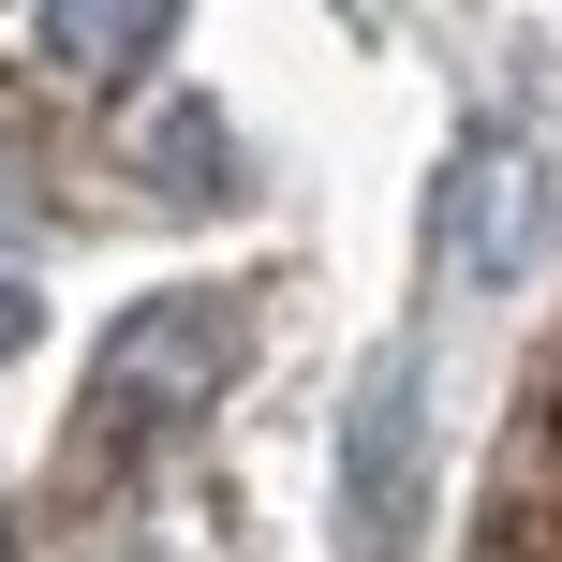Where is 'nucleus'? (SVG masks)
<instances>
[{"instance_id": "obj_1", "label": "nucleus", "mask_w": 562, "mask_h": 562, "mask_svg": "<svg viewBox=\"0 0 562 562\" xmlns=\"http://www.w3.org/2000/svg\"><path fill=\"white\" fill-rule=\"evenodd\" d=\"M237 370H252V296H207V281H178V296L119 311L104 356H89V400H75V474H119V459L178 445L193 415H223Z\"/></svg>"}, {"instance_id": "obj_2", "label": "nucleus", "mask_w": 562, "mask_h": 562, "mask_svg": "<svg viewBox=\"0 0 562 562\" xmlns=\"http://www.w3.org/2000/svg\"><path fill=\"white\" fill-rule=\"evenodd\" d=\"M562 237V164L533 134H459L445 148V193H429V252H445L459 296H518Z\"/></svg>"}, {"instance_id": "obj_3", "label": "nucleus", "mask_w": 562, "mask_h": 562, "mask_svg": "<svg viewBox=\"0 0 562 562\" xmlns=\"http://www.w3.org/2000/svg\"><path fill=\"white\" fill-rule=\"evenodd\" d=\"M429 504V356L385 340L340 400V562H400Z\"/></svg>"}, {"instance_id": "obj_4", "label": "nucleus", "mask_w": 562, "mask_h": 562, "mask_svg": "<svg viewBox=\"0 0 562 562\" xmlns=\"http://www.w3.org/2000/svg\"><path fill=\"white\" fill-rule=\"evenodd\" d=\"M134 178H148V207H178V223L237 207V134H223V104H164L148 148H134Z\"/></svg>"}, {"instance_id": "obj_5", "label": "nucleus", "mask_w": 562, "mask_h": 562, "mask_svg": "<svg viewBox=\"0 0 562 562\" xmlns=\"http://www.w3.org/2000/svg\"><path fill=\"white\" fill-rule=\"evenodd\" d=\"M164 45H178L164 0H59V15H45V59H59V75H89V89H134Z\"/></svg>"}, {"instance_id": "obj_6", "label": "nucleus", "mask_w": 562, "mask_h": 562, "mask_svg": "<svg viewBox=\"0 0 562 562\" xmlns=\"http://www.w3.org/2000/svg\"><path fill=\"white\" fill-rule=\"evenodd\" d=\"M30 326H45V296H30V267H0V356H15Z\"/></svg>"}, {"instance_id": "obj_7", "label": "nucleus", "mask_w": 562, "mask_h": 562, "mask_svg": "<svg viewBox=\"0 0 562 562\" xmlns=\"http://www.w3.org/2000/svg\"><path fill=\"white\" fill-rule=\"evenodd\" d=\"M15 178H30V164H15V134H0V207H15Z\"/></svg>"}]
</instances>
